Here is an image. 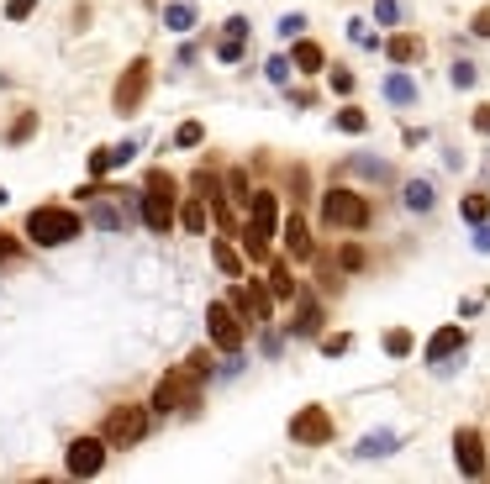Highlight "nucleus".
<instances>
[{
  "label": "nucleus",
  "mask_w": 490,
  "mask_h": 484,
  "mask_svg": "<svg viewBox=\"0 0 490 484\" xmlns=\"http://www.w3.org/2000/svg\"><path fill=\"white\" fill-rule=\"evenodd\" d=\"M238 237H243L248 264H269V242L279 237V195L275 190H253V206H248V221L238 227Z\"/></svg>",
  "instance_id": "1"
},
{
  "label": "nucleus",
  "mask_w": 490,
  "mask_h": 484,
  "mask_svg": "<svg viewBox=\"0 0 490 484\" xmlns=\"http://www.w3.org/2000/svg\"><path fill=\"white\" fill-rule=\"evenodd\" d=\"M174 221H180V184H174V174L154 169L148 184H143V227L148 232H169Z\"/></svg>",
  "instance_id": "2"
},
{
  "label": "nucleus",
  "mask_w": 490,
  "mask_h": 484,
  "mask_svg": "<svg viewBox=\"0 0 490 484\" xmlns=\"http://www.w3.org/2000/svg\"><path fill=\"white\" fill-rule=\"evenodd\" d=\"M322 221L333 227V232H364L374 211H369V200L359 190H348V184H333V190H322Z\"/></svg>",
  "instance_id": "3"
},
{
  "label": "nucleus",
  "mask_w": 490,
  "mask_h": 484,
  "mask_svg": "<svg viewBox=\"0 0 490 484\" xmlns=\"http://www.w3.org/2000/svg\"><path fill=\"white\" fill-rule=\"evenodd\" d=\"M80 211H69V206H37V211H27V237L37 242V247H63V242L80 237Z\"/></svg>",
  "instance_id": "4"
},
{
  "label": "nucleus",
  "mask_w": 490,
  "mask_h": 484,
  "mask_svg": "<svg viewBox=\"0 0 490 484\" xmlns=\"http://www.w3.org/2000/svg\"><path fill=\"white\" fill-rule=\"evenodd\" d=\"M201 385H206L201 374H190V368H169V374L154 385V400H148V405H154V416H169V411H195V405H201Z\"/></svg>",
  "instance_id": "5"
},
{
  "label": "nucleus",
  "mask_w": 490,
  "mask_h": 484,
  "mask_svg": "<svg viewBox=\"0 0 490 484\" xmlns=\"http://www.w3.org/2000/svg\"><path fill=\"white\" fill-rule=\"evenodd\" d=\"M206 332H212V348H221V353H243L248 321H243V311H238L232 301H212L206 305Z\"/></svg>",
  "instance_id": "6"
},
{
  "label": "nucleus",
  "mask_w": 490,
  "mask_h": 484,
  "mask_svg": "<svg viewBox=\"0 0 490 484\" xmlns=\"http://www.w3.org/2000/svg\"><path fill=\"white\" fill-rule=\"evenodd\" d=\"M148 411H154V405H111L100 437H106L111 448H137V442L148 437Z\"/></svg>",
  "instance_id": "7"
},
{
  "label": "nucleus",
  "mask_w": 490,
  "mask_h": 484,
  "mask_svg": "<svg viewBox=\"0 0 490 484\" xmlns=\"http://www.w3.org/2000/svg\"><path fill=\"white\" fill-rule=\"evenodd\" d=\"M333 416H327V405H301L296 416H290V442L296 448H327L333 442Z\"/></svg>",
  "instance_id": "8"
},
{
  "label": "nucleus",
  "mask_w": 490,
  "mask_h": 484,
  "mask_svg": "<svg viewBox=\"0 0 490 484\" xmlns=\"http://www.w3.org/2000/svg\"><path fill=\"white\" fill-rule=\"evenodd\" d=\"M148 79H154V63L148 59H132L122 69V79H117V90H111V106H117V116H132L137 106H143V95H148Z\"/></svg>",
  "instance_id": "9"
},
{
  "label": "nucleus",
  "mask_w": 490,
  "mask_h": 484,
  "mask_svg": "<svg viewBox=\"0 0 490 484\" xmlns=\"http://www.w3.org/2000/svg\"><path fill=\"white\" fill-rule=\"evenodd\" d=\"M227 301L243 311L248 327H269V316H275V290H269V284H259V279H253V284H232V295H227Z\"/></svg>",
  "instance_id": "10"
},
{
  "label": "nucleus",
  "mask_w": 490,
  "mask_h": 484,
  "mask_svg": "<svg viewBox=\"0 0 490 484\" xmlns=\"http://www.w3.org/2000/svg\"><path fill=\"white\" fill-rule=\"evenodd\" d=\"M454 463H459L464 479H485V474H490L485 437H480L475 426H459V432H454Z\"/></svg>",
  "instance_id": "11"
},
{
  "label": "nucleus",
  "mask_w": 490,
  "mask_h": 484,
  "mask_svg": "<svg viewBox=\"0 0 490 484\" xmlns=\"http://www.w3.org/2000/svg\"><path fill=\"white\" fill-rule=\"evenodd\" d=\"M464 348H469V337H464V327H438V332L428 337V348H422V358L438 368V374H448L454 363L464 358Z\"/></svg>",
  "instance_id": "12"
},
{
  "label": "nucleus",
  "mask_w": 490,
  "mask_h": 484,
  "mask_svg": "<svg viewBox=\"0 0 490 484\" xmlns=\"http://www.w3.org/2000/svg\"><path fill=\"white\" fill-rule=\"evenodd\" d=\"M106 437H74L69 442V458H63V469L74 474V479H90V474H100V463H106Z\"/></svg>",
  "instance_id": "13"
},
{
  "label": "nucleus",
  "mask_w": 490,
  "mask_h": 484,
  "mask_svg": "<svg viewBox=\"0 0 490 484\" xmlns=\"http://www.w3.org/2000/svg\"><path fill=\"white\" fill-rule=\"evenodd\" d=\"M337 174H343V180H369V184H391V180H396V169H391L385 158H374V153H348V158L337 163Z\"/></svg>",
  "instance_id": "14"
},
{
  "label": "nucleus",
  "mask_w": 490,
  "mask_h": 484,
  "mask_svg": "<svg viewBox=\"0 0 490 484\" xmlns=\"http://www.w3.org/2000/svg\"><path fill=\"white\" fill-rule=\"evenodd\" d=\"M279 237H285V253H290V258H296V264H311V258H316V242H311V227H306V216H285V221H279Z\"/></svg>",
  "instance_id": "15"
},
{
  "label": "nucleus",
  "mask_w": 490,
  "mask_h": 484,
  "mask_svg": "<svg viewBox=\"0 0 490 484\" xmlns=\"http://www.w3.org/2000/svg\"><path fill=\"white\" fill-rule=\"evenodd\" d=\"M285 337H322V301L311 290L296 295V321H285Z\"/></svg>",
  "instance_id": "16"
},
{
  "label": "nucleus",
  "mask_w": 490,
  "mask_h": 484,
  "mask_svg": "<svg viewBox=\"0 0 490 484\" xmlns=\"http://www.w3.org/2000/svg\"><path fill=\"white\" fill-rule=\"evenodd\" d=\"M422 53H428V42H422L417 32H396V37L385 42V59L396 63V69H411V63H422Z\"/></svg>",
  "instance_id": "17"
},
{
  "label": "nucleus",
  "mask_w": 490,
  "mask_h": 484,
  "mask_svg": "<svg viewBox=\"0 0 490 484\" xmlns=\"http://www.w3.org/2000/svg\"><path fill=\"white\" fill-rule=\"evenodd\" d=\"M137 158V143L127 137V143H117V148H95L90 153V174H111V169H127Z\"/></svg>",
  "instance_id": "18"
},
{
  "label": "nucleus",
  "mask_w": 490,
  "mask_h": 484,
  "mask_svg": "<svg viewBox=\"0 0 490 484\" xmlns=\"http://www.w3.org/2000/svg\"><path fill=\"white\" fill-rule=\"evenodd\" d=\"M385 100L406 111V106H417V100H422V90H417V79H411L406 69H391V74H385Z\"/></svg>",
  "instance_id": "19"
},
{
  "label": "nucleus",
  "mask_w": 490,
  "mask_h": 484,
  "mask_svg": "<svg viewBox=\"0 0 490 484\" xmlns=\"http://www.w3.org/2000/svg\"><path fill=\"white\" fill-rule=\"evenodd\" d=\"M400 448V437L396 432H391V426H380V432H364V437H359V448H353V458H391Z\"/></svg>",
  "instance_id": "20"
},
{
  "label": "nucleus",
  "mask_w": 490,
  "mask_h": 484,
  "mask_svg": "<svg viewBox=\"0 0 490 484\" xmlns=\"http://www.w3.org/2000/svg\"><path fill=\"white\" fill-rule=\"evenodd\" d=\"M400 206L417 216H428L432 206H438V190H432V180H406L400 184Z\"/></svg>",
  "instance_id": "21"
},
{
  "label": "nucleus",
  "mask_w": 490,
  "mask_h": 484,
  "mask_svg": "<svg viewBox=\"0 0 490 484\" xmlns=\"http://www.w3.org/2000/svg\"><path fill=\"white\" fill-rule=\"evenodd\" d=\"M290 59H296V69H301V74H322V69H327L322 42H311V37H296V53H290Z\"/></svg>",
  "instance_id": "22"
},
{
  "label": "nucleus",
  "mask_w": 490,
  "mask_h": 484,
  "mask_svg": "<svg viewBox=\"0 0 490 484\" xmlns=\"http://www.w3.org/2000/svg\"><path fill=\"white\" fill-rule=\"evenodd\" d=\"M269 290H275V301H296L301 295V284H296V274H290V264H269Z\"/></svg>",
  "instance_id": "23"
},
{
  "label": "nucleus",
  "mask_w": 490,
  "mask_h": 484,
  "mask_svg": "<svg viewBox=\"0 0 490 484\" xmlns=\"http://www.w3.org/2000/svg\"><path fill=\"white\" fill-rule=\"evenodd\" d=\"M164 27H169V32H190V27H195V5H190V0H169V5H164Z\"/></svg>",
  "instance_id": "24"
},
{
  "label": "nucleus",
  "mask_w": 490,
  "mask_h": 484,
  "mask_svg": "<svg viewBox=\"0 0 490 484\" xmlns=\"http://www.w3.org/2000/svg\"><path fill=\"white\" fill-rule=\"evenodd\" d=\"M212 258H216V269L227 274V279H243V253H238V247H227V242H212Z\"/></svg>",
  "instance_id": "25"
},
{
  "label": "nucleus",
  "mask_w": 490,
  "mask_h": 484,
  "mask_svg": "<svg viewBox=\"0 0 490 484\" xmlns=\"http://www.w3.org/2000/svg\"><path fill=\"white\" fill-rule=\"evenodd\" d=\"M206 206H212L206 195H195V200H184V206H180V227H184V232H206Z\"/></svg>",
  "instance_id": "26"
},
{
  "label": "nucleus",
  "mask_w": 490,
  "mask_h": 484,
  "mask_svg": "<svg viewBox=\"0 0 490 484\" xmlns=\"http://www.w3.org/2000/svg\"><path fill=\"white\" fill-rule=\"evenodd\" d=\"M221 180H227V200H238V206H253V184H248V169H227Z\"/></svg>",
  "instance_id": "27"
},
{
  "label": "nucleus",
  "mask_w": 490,
  "mask_h": 484,
  "mask_svg": "<svg viewBox=\"0 0 490 484\" xmlns=\"http://www.w3.org/2000/svg\"><path fill=\"white\" fill-rule=\"evenodd\" d=\"M190 190H195V195H206V200H221L227 180H221V174H212V169H195V174H190Z\"/></svg>",
  "instance_id": "28"
},
{
  "label": "nucleus",
  "mask_w": 490,
  "mask_h": 484,
  "mask_svg": "<svg viewBox=\"0 0 490 484\" xmlns=\"http://www.w3.org/2000/svg\"><path fill=\"white\" fill-rule=\"evenodd\" d=\"M333 126L337 132H348V137H359V132H369V116L359 111V106H343V111L333 116Z\"/></svg>",
  "instance_id": "29"
},
{
  "label": "nucleus",
  "mask_w": 490,
  "mask_h": 484,
  "mask_svg": "<svg viewBox=\"0 0 490 484\" xmlns=\"http://www.w3.org/2000/svg\"><path fill=\"white\" fill-rule=\"evenodd\" d=\"M459 216L469 221V227L490 221V195H464V200H459Z\"/></svg>",
  "instance_id": "30"
},
{
  "label": "nucleus",
  "mask_w": 490,
  "mask_h": 484,
  "mask_svg": "<svg viewBox=\"0 0 490 484\" xmlns=\"http://www.w3.org/2000/svg\"><path fill=\"white\" fill-rule=\"evenodd\" d=\"M411 348H417V342H411L406 327H391V332H385V353H391V358H411Z\"/></svg>",
  "instance_id": "31"
},
{
  "label": "nucleus",
  "mask_w": 490,
  "mask_h": 484,
  "mask_svg": "<svg viewBox=\"0 0 490 484\" xmlns=\"http://www.w3.org/2000/svg\"><path fill=\"white\" fill-rule=\"evenodd\" d=\"M364 264H369V258H364V247H359V242H343V247H337V269L359 274Z\"/></svg>",
  "instance_id": "32"
},
{
  "label": "nucleus",
  "mask_w": 490,
  "mask_h": 484,
  "mask_svg": "<svg viewBox=\"0 0 490 484\" xmlns=\"http://www.w3.org/2000/svg\"><path fill=\"white\" fill-rule=\"evenodd\" d=\"M448 79H454V90H475V79H480V69L469 59H459L454 69H448Z\"/></svg>",
  "instance_id": "33"
},
{
  "label": "nucleus",
  "mask_w": 490,
  "mask_h": 484,
  "mask_svg": "<svg viewBox=\"0 0 490 484\" xmlns=\"http://www.w3.org/2000/svg\"><path fill=\"white\" fill-rule=\"evenodd\" d=\"M316 342H322V353H327V358H343V353L353 348V332H327V337H316Z\"/></svg>",
  "instance_id": "34"
},
{
  "label": "nucleus",
  "mask_w": 490,
  "mask_h": 484,
  "mask_svg": "<svg viewBox=\"0 0 490 484\" xmlns=\"http://www.w3.org/2000/svg\"><path fill=\"white\" fill-rule=\"evenodd\" d=\"M206 143V126L201 121H184L180 132H174V148H201Z\"/></svg>",
  "instance_id": "35"
},
{
  "label": "nucleus",
  "mask_w": 490,
  "mask_h": 484,
  "mask_svg": "<svg viewBox=\"0 0 490 484\" xmlns=\"http://www.w3.org/2000/svg\"><path fill=\"white\" fill-rule=\"evenodd\" d=\"M290 69H296V59H285V53H275V59L264 63V74H269V85H290Z\"/></svg>",
  "instance_id": "36"
},
{
  "label": "nucleus",
  "mask_w": 490,
  "mask_h": 484,
  "mask_svg": "<svg viewBox=\"0 0 490 484\" xmlns=\"http://www.w3.org/2000/svg\"><path fill=\"white\" fill-rule=\"evenodd\" d=\"M279 37H285V42H296V37H301V32H306V16H301V11H285V16H279Z\"/></svg>",
  "instance_id": "37"
},
{
  "label": "nucleus",
  "mask_w": 490,
  "mask_h": 484,
  "mask_svg": "<svg viewBox=\"0 0 490 484\" xmlns=\"http://www.w3.org/2000/svg\"><path fill=\"white\" fill-rule=\"evenodd\" d=\"M32 132H37V111H22V116H16V126H11V137H5V143H27Z\"/></svg>",
  "instance_id": "38"
},
{
  "label": "nucleus",
  "mask_w": 490,
  "mask_h": 484,
  "mask_svg": "<svg viewBox=\"0 0 490 484\" xmlns=\"http://www.w3.org/2000/svg\"><path fill=\"white\" fill-rule=\"evenodd\" d=\"M216 59H221V63H243V37H221V42H216Z\"/></svg>",
  "instance_id": "39"
},
{
  "label": "nucleus",
  "mask_w": 490,
  "mask_h": 484,
  "mask_svg": "<svg viewBox=\"0 0 490 484\" xmlns=\"http://www.w3.org/2000/svg\"><path fill=\"white\" fill-rule=\"evenodd\" d=\"M374 22H380V27H396V22H400V0H374Z\"/></svg>",
  "instance_id": "40"
},
{
  "label": "nucleus",
  "mask_w": 490,
  "mask_h": 484,
  "mask_svg": "<svg viewBox=\"0 0 490 484\" xmlns=\"http://www.w3.org/2000/svg\"><path fill=\"white\" fill-rule=\"evenodd\" d=\"M348 37H353L359 48H385V42H380V37L369 32V22H348Z\"/></svg>",
  "instance_id": "41"
},
{
  "label": "nucleus",
  "mask_w": 490,
  "mask_h": 484,
  "mask_svg": "<svg viewBox=\"0 0 490 484\" xmlns=\"http://www.w3.org/2000/svg\"><path fill=\"white\" fill-rule=\"evenodd\" d=\"M327 85H333V95H353L359 79H353V69H333V79H327Z\"/></svg>",
  "instance_id": "42"
},
{
  "label": "nucleus",
  "mask_w": 490,
  "mask_h": 484,
  "mask_svg": "<svg viewBox=\"0 0 490 484\" xmlns=\"http://www.w3.org/2000/svg\"><path fill=\"white\" fill-rule=\"evenodd\" d=\"M184 368H190V374H201V379H212V353H206V348H201V353H190Z\"/></svg>",
  "instance_id": "43"
},
{
  "label": "nucleus",
  "mask_w": 490,
  "mask_h": 484,
  "mask_svg": "<svg viewBox=\"0 0 490 484\" xmlns=\"http://www.w3.org/2000/svg\"><path fill=\"white\" fill-rule=\"evenodd\" d=\"M290 190H296V200H306V195H311V174L301 169V163L290 169Z\"/></svg>",
  "instance_id": "44"
},
{
  "label": "nucleus",
  "mask_w": 490,
  "mask_h": 484,
  "mask_svg": "<svg viewBox=\"0 0 490 484\" xmlns=\"http://www.w3.org/2000/svg\"><path fill=\"white\" fill-rule=\"evenodd\" d=\"M16 253H22V242L11 237L5 227H0V264H16Z\"/></svg>",
  "instance_id": "45"
},
{
  "label": "nucleus",
  "mask_w": 490,
  "mask_h": 484,
  "mask_svg": "<svg viewBox=\"0 0 490 484\" xmlns=\"http://www.w3.org/2000/svg\"><path fill=\"white\" fill-rule=\"evenodd\" d=\"M32 11H37V0H11V5H5V16H11V22H27Z\"/></svg>",
  "instance_id": "46"
},
{
  "label": "nucleus",
  "mask_w": 490,
  "mask_h": 484,
  "mask_svg": "<svg viewBox=\"0 0 490 484\" xmlns=\"http://www.w3.org/2000/svg\"><path fill=\"white\" fill-rule=\"evenodd\" d=\"M221 32H227V37H248V16H227V22H221Z\"/></svg>",
  "instance_id": "47"
},
{
  "label": "nucleus",
  "mask_w": 490,
  "mask_h": 484,
  "mask_svg": "<svg viewBox=\"0 0 490 484\" xmlns=\"http://www.w3.org/2000/svg\"><path fill=\"white\" fill-rule=\"evenodd\" d=\"M469 32H475V37H490V5H480V11H475V22H469Z\"/></svg>",
  "instance_id": "48"
},
{
  "label": "nucleus",
  "mask_w": 490,
  "mask_h": 484,
  "mask_svg": "<svg viewBox=\"0 0 490 484\" xmlns=\"http://www.w3.org/2000/svg\"><path fill=\"white\" fill-rule=\"evenodd\" d=\"M279 348H285V337H279V332H264V358H279Z\"/></svg>",
  "instance_id": "49"
},
{
  "label": "nucleus",
  "mask_w": 490,
  "mask_h": 484,
  "mask_svg": "<svg viewBox=\"0 0 490 484\" xmlns=\"http://www.w3.org/2000/svg\"><path fill=\"white\" fill-rule=\"evenodd\" d=\"M475 253H490V221H480V227H475Z\"/></svg>",
  "instance_id": "50"
},
{
  "label": "nucleus",
  "mask_w": 490,
  "mask_h": 484,
  "mask_svg": "<svg viewBox=\"0 0 490 484\" xmlns=\"http://www.w3.org/2000/svg\"><path fill=\"white\" fill-rule=\"evenodd\" d=\"M475 132H490V106H480V111H475Z\"/></svg>",
  "instance_id": "51"
},
{
  "label": "nucleus",
  "mask_w": 490,
  "mask_h": 484,
  "mask_svg": "<svg viewBox=\"0 0 490 484\" xmlns=\"http://www.w3.org/2000/svg\"><path fill=\"white\" fill-rule=\"evenodd\" d=\"M5 200H11V190H5V184H0V206H5Z\"/></svg>",
  "instance_id": "52"
}]
</instances>
